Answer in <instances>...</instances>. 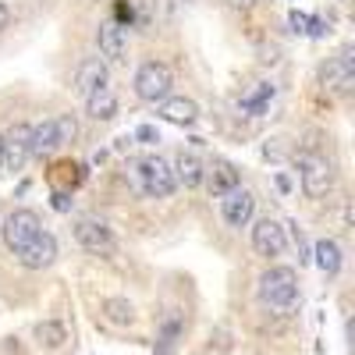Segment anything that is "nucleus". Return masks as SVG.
<instances>
[{
	"label": "nucleus",
	"mask_w": 355,
	"mask_h": 355,
	"mask_svg": "<svg viewBox=\"0 0 355 355\" xmlns=\"http://www.w3.org/2000/svg\"><path fill=\"white\" fill-rule=\"evenodd\" d=\"M259 299L277 313H295V306H299V277H295L291 266H274V270L259 277Z\"/></svg>",
	"instance_id": "1"
},
{
	"label": "nucleus",
	"mask_w": 355,
	"mask_h": 355,
	"mask_svg": "<svg viewBox=\"0 0 355 355\" xmlns=\"http://www.w3.org/2000/svg\"><path fill=\"white\" fill-rule=\"evenodd\" d=\"M135 178H139V189L150 196V199H167L178 185H174V171L164 157L150 153L135 164Z\"/></svg>",
	"instance_id": "2"
},
{
	"label": "nucleus",
	"mask_w": 355,
	"mask_h": 355,
	"mask_svg": "<svg viewBox=\"0 0 355 355\" xmlns=\"http://www.w3.org/2000/svg\"><path fill=\"white\" fill-rule=\"evenodd\" d=\"M135 96L146 100V103H164L171 96V85H174V75L167 64L160 61H146L139 71H135Z\"/></svg>",
	"instance_id": "3"
},
{
	"label": "nucleus",
	"mask_w": 355,
	"mask_h": 355,
	"mask_svg": "<svg viewBox=\"0 0 355 355\" xmlns=\"http://www.w3.org/2000/svg\"><path fill=\"white\" fill-rule=\"evenodd\" d=\"M40 231H43V220H40L36 210H15V214L4 217V224H0V234H4L11 252H21Z\"/></svg>",
	"instance_id": "4"
},
{
	"label": "nucleus",
	"mask_w": 355,
	"mask_h": 355,
	"mask_svg": "<svg viewBox=\"0 0 355 355\" xmlns=\"http://www.w3.org/2000/svg\"><path fill=\"white\" fill-rule=\"evenodd\" d=\"M299 174H302V192L309 199H323L334 185V171H331L327 157H316V153L299 157Z\"/></svg>",
	"instance_id": "5"
},
{
	"label": "nucleus",
	"mask_w": 355,
	"mask_h": 355,
	"mask_svg": "<svg viewBox=\"0 0 355 355\" xmlns=\"http://www.w3.org/2000/svg\"><path fill=\"white\" fill-rule=\"evenodd\" d=\"M18 263L25 266V270H46V266L57 259V239L50 231H40L33 242H28L21 252H15Z\"/></svg>",
	"instance_id": "6"
},
{
	"label": "nucleus",
	"mask_w": 355,
	"mask_h": 355,
	"mask_svg": "<svg viewBox=\"0 0 355 355\" xmlns=\"http://www.w3.org/2000/svg\"><path fill=\"white\" fill-rule=\"evenodd\" d=\"M252 210H256V199L249 189H231L227 196H220V217L231 224V227H245L252 220Z\"/></svg>",
	"instance_id": "7"
},
{
	"label": "nucleus",
	"mask_w": 355,
	"mask_h": 355,
	"mask_svg": "<svg viewBox=\"0 0 355 355\" xmlns=\"http://www.w3.org/2000/svg\"><path fill=\"white\" fill-rule=\"evenodd\" d=\"M284 245H288L284 224H277V220H270V217L256 220V227H252V249H256V256H266V259H270V256H281Z\"/></svg>",
	"instance_id": "8"
},
{
	"label": "nucleus",
	"mask_w": 355,
	"mask_h": 355,
	"mask_svg": "<svg viewBox=\"0 0 355 355\" xmlns=\"http://www.w3.org/2000/svg\"><path fill=\"white\" fill-rule=\"evenodd\" d=\"M75 239H78V245L89 249V252H100V256L114 252V234H110V227L100 224V220H78V224H75Z\"/></svg>",
	"instance_id": "9"
},
{
	"label": "nucleus",
	"mask_w": 355,
	"mask_h": 355,
	"mask_svg": "<svg viewBox=\"0 0 355 355\" xmlns=\"http://www.w3.org/2000/svg\"><path fill=\"white\" fill-rule=\"evenodd\" d=\"M352 82H355V75H352V46H341V53L323 68V85L334 89V93H348Z\"/></svg>",
	"instance_id": "10"
},
{
	"label": "nucleus",
	"mask_w": 355,
	"mask_h": 355,
	"mask_svg": "<svg viewBox=\"0 0 355 355\" xmlns=\"http://www.w3.org/2000/svg\"><path fill=\"white\" fill-rule=\"evenodd\" d=\"M28 128L33 125H15L4 135V167L8 171H21L28 160Z\"/></svg>",
	"instance_id": "11"
},
{
	"label": "nucleus",
	"mask_w": 355,
	"mask_h": 355,
	"mask_svg": "<svg viewBox=\"0 0 355 355\" xmlns=\"http://www.w3.org/2000/svg\"><path fill=\"white\" fill-rule=\"evenodd\" d=\"M206 185H210V196H227L231 189H239V171H234L231 160H214L210 171H206Z\"/></svg>",
	"instance_id": "12"
},
{
	"label": "nucleus",
	"mask_w": 355,
	"mask_h": 355,
	"mask_svg": "<svg viewBox=\"0 0 355 355\" xmlns=\"http://www.w3.org/2000/svg\"><path fill=\"white\" fill-rule=\"evenodd\" d=\"M100 53L107 57V61H125V53H128V36H125V28L121 25H100Z\"/></svg>",
	"instance_id": "13"
},
{
	"label": "nucleus",
	"mask_w": 355,
	"mask_h": 355,
	"mask_svg": "<svg viewBox=\"0 0 355 355\" xmlns=\"http://www.w3.org/2000/svg\"><path fill=\"white\" fill-rule=\"evenodd\" d=\"M160 117H164V121H171V125H192L196 117H199V107L189 96H167L160 103Z\"/></svg>",
	"instance_id": "14"
},
{
	"label": "nucleus",
	"mask_w": 355,
	"mask_h": 355,
	"mask_svg": "<svg viewBox=\"0 0 355 355\" xmlns=\"http://www.w3.org/2000/svg\"><path fill=\"white\" fill-rule=\"evenodd\" d=\"M85 110L93 121H110V117L117 114V96H114V89L110 85H100L93 89V93L85 96Z\"/></svg>",
	"instance_id": "15"
},
{
	"label": "nucleus",
	"mask_w": 355,
	"mask_h": 355,
	"mask_svg": "<svg viewBox=\"0 0 355 355\" xmlns=\"http://www.w3.org/2000/svg\"><path fill=\"white\" fill-rule=\"evenodd\" d=\"M75 85H78L82 96H89V93H93V89H100V85H107V64L100 61V57H89V61L78 68Z\"/></svg>",
	"instance_id": "16"
},
{
	"label": "nucleus",
	"mask_w": 355,
	"mask_h": 355,
	"mask_svg": "<svg viewBox=\"0 0 355 355\" xmlns=\"http://www.w3.org/2000/svg\"><path fill=\"white\" fill-rule=\"evenodd\" d=\"M274 100V85L270 82H252L245 93H242V100H239V107H242V114H249V117H256V114H263V107Z\"/></svg>",
	"instance_id": "17"
},
{
	"label": "nucleus",
	"mask_w": 355,
	"mask_h": 355,
	"mask_svg": "<svg viewBox=\"0 0 355 355\" xmlns=\"http://www.w3.org/2000/svg\"><path fill=\"white\" fill-rule=\"evenodd\" d=\"M57 150V132H53V117L36 128H28V157H46Z\"/></svg>",
	"instance_id": "18"
},
{
	"label": "nucleus",
	"mask_w": 355,
	"mask_h": 355,
	"mask_svg": "<svg viewBox=\"0 0 355 355\" xmlns=\"http://www.w3.org/2000/svg\"><path fill=\"white\" fill-rule=\"evenodd\" d=\"M174 185H185V189H196L199 182H202V164H199V157L196 153H182L174 160Z\"/></svg>",
	"instance_id": "19"
},
{
	"label": "nucleus",
	"mask_w": 355,
	"mask_h": 355,
	"mask_svg": "<svg viewBox=\"0 0 355 355\" xmlns=\"http://www.w3.org/2000/svg\"><path fill=\"white\" fill-rule=\"evenodd\" d=\"M313 256H316V266L327 277H334L338 270H341V245L334 242V239H320L316 245H313Z\"/></svg>",
	"instance_id": "20"
},
{
	"label": "nucleus",
	"mask_w": 355,
	"mask_h": 355,
	"mask_svg": "<svg viewBox=\"0 0 355 355\" xmlns=\"http://www.w3.org/2000/svg\"><path fill=\"white\" fill-rule=\"evenodd\" d=\"M36 338H40V345H46V348H61V345L68 341L64 327H61L57 320H46V323H40V327H36Z\"/></svg>",
	"instance_id": "21"
},
{
	"label": "nucleus",
	"mask_w": 355,
	"mask_h": 355,
	"mask_svg": "<svg viewBox=\"0 0 355 355\" xmlns=\"http://www.w3.org/2000/svg\"><path fill=\"white\" fill-rule=\"evenodd\" d=\"M103 313H107L110 323H132V320H135V309H132V302H125V299H107V302H103Z\"/></svg>",
	"instance_id": "22"
},
{
	"label": "nucleus",
	"mask_w": 355,
	"mask_h": 355,
	"mask_svg": "<svg viewBox=\"0 0 355 355\" xmlns=\"http://www.w3.org/2000/svg\"><path fill=\"white\" fill-rule=\"evenodd\" d=\"M53 132H57V146L75 142V135H78V121H75L71 114H61V117H53Z\"/></svg>",
	"instance_id": "23"
},
{
	"label": "nucleus",
	"mask_w": 355,
	"mask_h": 355,
	"mask_svg": "<svg viewBox=\"0 0 355 355\" xmlns=\"http://www.w3.org/2000/svg\"><path fill=\"white\" fill-rule=\"evenodd\" d=\"M288 21H291L295 33H306V25H309V18H306V15H299V11H291V15H288Z\"/></svg>",
	"instance_id": "24"
},
{
	"label": "nucleus",
	"mask_w": 355,
	"mask_h": 355,
	"mask_svg": "<svg viewBox=\"0 0 355 355\" xmlns=\"http://www.w3.org/2000/svg\"><path fill=\"white\" fill-rule=\"evenodd\" d=\"M135 135H139L142 142H160V132H157V128H150V125H142Z\"/></svg>",
	"instance_id": "25"
},
{
	"label": "nucleus",
	"mask_w": 355,
	"mask_h": 355,
	"mask_svg": "<svg viewBox=\"0 0 355 355\" xmlns=\"http://www.w3.org/2000/svg\"><path fill=\"white\" fill-rule=\"evenodd\" d=\"M8 21H11V8H8V4H0V33L8 28Z\"/></svg>",
	"instance_id": "26"
},
{
	"label": "nucleus",
	"mask_w": 355,
	"mask_h": 355,
	"mask_svg": "<svg viewBox=\"0 0 355 355\" xmlns=\"http://www.w3.org/2000/svg\"><path fill=\"white\" fill-rule=\"evenodd\" d=\"M227 4H231L234 11H249V8L256 4V0H227Z\"/></svg>",
	"instance_id": "27"
},
{
	"label": "nucleus",
	"mask_w": 355,
	"mask_h": 355,
	"mask_svg": "<svg viewBox=\"0 0 355 355\" xmlns=\"http://www.w3.org/2000/svg\"><path fill=\"white\" fill-rule=\"evenodd\" d=\"M0 171H4V135H0Z\"/></svg>",
	"instance_id": "28"
}]
</instances>
